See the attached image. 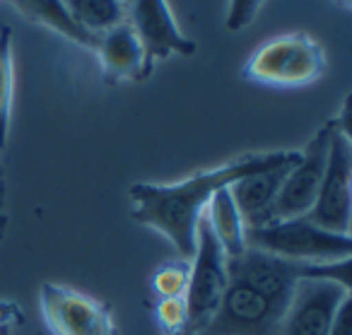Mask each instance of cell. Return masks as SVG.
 Instances as JSON below:
<instances>
[{
  "instance_id": "1",
  "label": "cell",
  "mask_w": 352,
  "mask_h": 335,
  "mask_svg": "<svg viewBox=\"0 0 352 335\" xmlns=\"http://www.w3.org/2000/svg\"><path fill=\"white\" fill-rule=\"evenodd\" d=\"M294 155L297 152L244 155L215 169L198 171L179 184H133L131 215L138 224L160 232L184 261H191L196 253V222L206 213L212 195L244 176L273 169Z\"/></svg>"
},
{
  "instance_id": "2",
  "label": "cell",
  "mask_w": 352,
  "mask_h": 335,
  "mask_svg": "<svg viewBox=\"0 0 352 335\" xmlns=\"http://www.w3.org/2000/svg\"><path fill=\"white\" fill-rule=\"evenodd\" d=\"M246 248L265 251L299 266H318L350 258V234H333L309 217L275 219L261 227H246Z\"/></svg>"
},
{
  "instance_id": "3",
  "label": "cell",
  "mask_w": 352,
  "mask_h": 335,
  "mask_svg": "<svg viewBox=\"0 0 352 335\" xmlns=\"http://www.w3.org/2000/svg\"><path fill=\"white\" fill-rule=\"evenodd\" d=\"M326 70V54L309 34H285L261 44L244 65V78L268 87H307Z\"/></svg>"
},
{
  "instance_id": "4",
  "label": "cell",
  "mask_w": 352,
  "mask_h": 335,
  "mask_svg": "<svg viewBox=\"0 0 352 335\" xmlns=\"http://www.w3.org/2000/svg\"><path fill=\"white\" fill-rule=\"evenodd\" d=\"M227 282V256L212 234L208 215L203 213L196 222V253L191 258V277L186 290L188 328L196 333L206 328L220 306Z\"/></svg>"
},
{
  "instance_id": "5",
  "label": "cell",
  "mask_w": 352,
  "mask_h": 335,
  "mask_svg": "<svg viewBox=\"0 0 352 335\" xmlns=\"http://www.w3.org/2000/svg\"><path fill=\"white\" fill-rule=\"evenodd\" d=\"M352 142L350 136L336 126L328 150L326 171L318 186L316 203L307 217L333 234H350L352 219Z\"/></svg>"
},
{
  "instance_id": "6",
  "label": "cell",
  "mask_w": 352,
  "mask_h": 335,
  "mask_svg": "<svg viewBox=\"0 0 352 335\" xmlns=\"http://www.w3.org/2000/svg\"><path fill=\"white\" fill-rule=\"evenodd\" d=\"M338 126V118L328 121L311 140L307 142L304 152H299V160L287 171L280 193L275 198L273 208H270L268 222L275 219H294V217H307L309 210L316 203L318 186H321L323 171H326L328 150H331V138Z\"/></svg>"
},
{
  "instance_id": "7",
  "label": "cell",
  "mask_w": 352,
  "mask_h": 335,
  "mask_svg": "<svg viewBox=\"0 0 352 335\" xmlns=\"http://www.w3.org/2000/svg\"><path fill=\"white\" fill-rule=\"evenodd\" d=\"M285 306L230 277L215 316L198 335H278Z\"/></svg>"
},
{
  "instance_id": "8",
  "label": "cell",
  "mask_w": 352,
  "mask_h": 335,
  "mask_svg": "<svg viewBox=\"0 0 352 335\" xmlns=\"http://www.w3.org/2000/svg\"><path fill=\"white\" fill-rule=\"evenodd\" d=\"M41 318L54 335H116L111 309L65 285L44 282Z\"/></svg>"
},
{
  "instance_id": "9",
  "label": "cell",
  "mask_w": 352,
  "mask_h": 335,
  "mask_svg": "<svg viewBox=\"0 0 352 335\" xmlns=\"http://www.w3.org/2000/svg\"><path fill=\"white\" fill-rule=\"evenodd\" d=\"M350 287L323 277H299L280 321L278 335H328L342 296Z\"/></svg>"
},
{
  "instance_id": "10",
  "label": "cell",
  "mask_w": 352,
  "mask_h": 335,
  "mask_svg": "<svg viewBox=\"0 0 352 335\" xmlns=\"http://www.w3.org/2000/svg\"><path fill=\"white\" fill-rule=\"evenodd\" d=\"M126 22L135 32L138 41L145 51V63L150 73L157 61H164L174 54L191 56L198 49L188 36L179 32L166 0H131Z\"/></svg>"
},
{
  "instance_id": "11",
  "label": "cell",
  "mask_w": 352,
  "mask_h": 335,
  "mask_svg": "<svg viewBox=\"0 0 352 335\" xmlns=\"http://www.w3.org/2000/svg\"><path fill=\"white\" fill-rule=\"evenodd\" d=\"M302 268L304 266L299 263L283 261V258L256 251V248H246L241 256L227 258V275L246 282L256 292H261L265 299L275 301L285 309L289 304L294 285L302 277Z\"/></svg>"
},
{
  "instance_id": "12",
  "label": "cell",
  "mask_w": 352,
  "mask_h": 335,
  "mask_svg": "<svg viewBox=\"0 0 352 335\" xmlns=\"http://www.w3.org/2000/svg\"><path fill=\"white\" fill-rule=\"evenodd\" d=\"M297 160L299 152L292 160L283 162V164L273 166V169L244 176V179L234 181L230 186L232 200H234L236 210H239L241 219H244V227H261V224L268 222L270 208H273L275 198H278L280 186H283L285 176H287V171L292 169Z\"/></svg>"
},
{
  "instance_id": "13",
  "label": "cell",
  "mask_w": 352,
  "mask_h": 335,
  "mask_svg": "<svg viewBox=\"0 0 352 335\" xmlns=\"http://www.w3.org/2000/svg\"><path fill=\"white\" fill-rule=\"evenodd\" d=\"M97 56L109 80H145L150 68L145 63V51L128 22L111 27L99 34Z\"/></svg>"
},
{
  "instance_id": "14",
  "label": "cell",
  "mask_w": 352,
  "mask_h": 335,
  "mask_svg": "<svg viewBox=\"0 0 352 335\" xmlns=\"http://www.w3.org/2000/svg\"><path fill=\"white\" fill-rule=\"evenodd\" d=\"M12 6L17 8L22 17H27L34 25H44L49 30H54L56 34L65 36L73 44L85 46V49L94 51L97 49L99 36L85 32L78 22L73 20V15L68 12L63 0H10Z\"/></svg>"
},
{
  "instance_id": "15",
  "label": "cell",
  "mask_w": 352,
  "mask_h": 335,
  "mask_svg": "<svg viewBox=\"0 0 352 335\" xmlns=\"http://www.w3.org/2000/svg\"><path fill=\"white\" fill-rule=\"evenodd\" d=\"M208 222L210 229L215 234L217 244L222 246L227 258H236L246 251V227L244 219H241L239 210H236L234 200H232L230 186L220 188L215 195L210 198L206 208Z\"/></svg>"
},
{
  "instance_id": "16",
  "label": "cell",
  "mask_w": 352,
  "mask_h": 335,
  "mask_svg": "<svg viewBox=\"0 0 352 335\" xmlns=\"http://www.w3.org/2000/svg\"><path fill=\"white\" fill-rule=\"evenodd\" d=\"M65 8L85 32L99 36L126 22L128 6L123 0H65Z\"/></svg>"
},
{
  "instance_id": "17",
  "label": "cell",
  "mask_w": 352,
  "mask_h": 335,
  "mask_svg": "<svg viewBox=\"0 0 352 335\" xmlns=\"http://www.w3.org/2000/svg\"><path fill=\"white\" fill-rule=\"evenodd\" d=\"M15 104V65H12V30L0 27V152L6 150Z\"/></svg>"
},
{
  "instance_id": "18",
  "label": "cell",
  "mask_w": 352,
  "mask_h": 335,
  "mask_svg": "<svg viewBox=\"0 0 352 335\" xmlns=\"http://www.w3.org/2000/svg\"><path fill=\"white\" fill-rule=\"evenodd\" d=\"M188 277H191V261H169L160 266L152 275V292L157 299L162 296H186Z\"/></svg>"
},
{
  "instance_id": "19",
  "label": "cell",
  "mask_w": 352,
  "mask_h": 335,
  "mask_svg": "<svg viewBox=\"0 0 352 335\" xmlns=\"http://www.w3.org/2000/svg\"><path fill=\"white\" fill-rule=\"evenodd\" d=\"M155 321L166 335L188 328L186 296H162L155 304Z\"/></svg>"
},
{
  "instance_id": "20",
  "label": "cell",
  "mask_w": 352,
  "mask_h": 335,
  "mask_svg": "<svg viewBox=\"0 0 352 335\" xmlns=\"http://www.w3.org/2000/svg\"><path fill=\"white\" fill-rule=\"evenodd\" d=\"M263 0H230L227 3V30L239 32L244 27H249L254 22V17L258 15Z\"/></svg>"
},
{
  "instance_id": "21",
  "label": "cell",
  "mask_w": 352,
  "mask_h": 335,
  "mask_svg": "<svg viewBox=\"0 0 352 335\" xmlns=\"http://www.w3.org/2000/svg\"><path fill=\"white\" fill-rule=\"evenodd\" d=\"M328 335H352V294H345L338 304Z\"/></svg>"
},
{
  "instance_id": "22",
  "label": "cell",
  "mask_w": 352,
  "mask_h": 335,
  "mask_svg": "<svg viewBox=\"0 0 352 335\" xmlns=\"http://www.w3.org/2000/svg\"><path fill=\"white\" fill-rule=\"evenodd\" d=\"M22 321L20 309L12 301H0V330H10Z\"/></svg>"
},
{
  "instance_id": "23",
  "label": "cell",
  "mask_w": 352,
  "mask_h": 335,
  "mask_svg": "<svg viewBox=\"0 0 352 335\" xmlns=\"http://www.w3.org/2000/svg\"><path fill=\"white\" fill-rule=\"evenodd\" d=\"M3 227H6V191L0 184V234H3Z\"/></svg>"
},
{
  "instance_id": "24",
  "label": "cell",
  "mask_w": 352,
  "mask_h": 335,
  "mask_svg": "<svg viewBox=\"0 0 352 335\" xmlns=\"http://www.w3.org/2000/svg\"><path fill=\"white\" fill-rule=\"evenodd\" d=\"M169 335H198V333L191 328H182V330H176V333H169Z\"/></svg>"
},
{
  "instance_id": "25",
  "label": "cell",
  "mask_w": 352,
  "mask_h": 335,
  "mask_svg": "<svg viewBox=\"0 0 352 335\" xmlns=\"http://www.w3.org/2000/svg\"><path fill=\"white\" fill-rule=\"evenodd\" d=\"M0 335H10V330H0Z\"/></svg>"
},
{
  "instance_id": "26",
  "label": "cell",
  "mask_w": 352,
  "mask_h": 335,
  "mask_svg": "<svg viewBox=\"0 0 352 335\" xmlns=\"http://www.w3.org/2000/svg\"><path fill=\"white\" fill-rule=\"evenodd\" d=\"M123 3H126V6H128V3H131V0H123Z\"/></svg>"
},
{
  "instance_id": "27",
  "label": "cell",
  "mask_w": 352,
  "mask_h": 335,
  "mask_svg": "<svg viewBox=\"0 0 352 335\" xmlns=\"http://www.w3.org/2000/svg\"><path fill=\"white\" fill-rule=\"evenodd\" d=\"M63 3H65V0H63Z\"/></svg>"
}]
</instances>
